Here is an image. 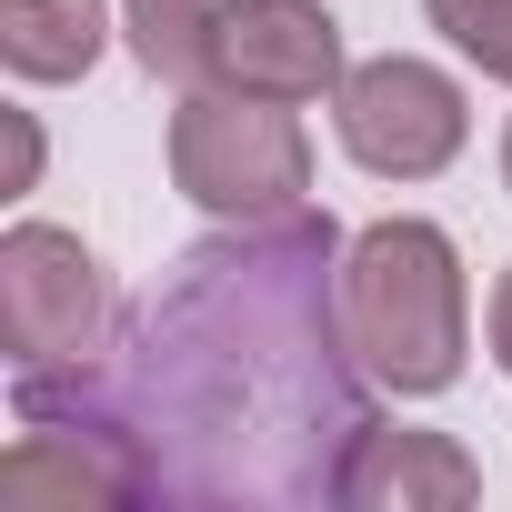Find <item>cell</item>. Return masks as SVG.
Returning <instances> with one entry per match:
<instances>
[{
  "mask_svg": "<svg viewBox=\"0 0 512 512\" xmlns=\"http://www.w3.org/2000/svg\"><path fill=\"white\" fill-rule=\"evenodd\" d=\"M21 422L101 432L141 502L191 512H302L342 502L372 442V372L342 322L332 211L221 221L161 272V292L91 362L11 372Z\"/></svg>",
  "mask_w": 512,
  "mask_h": 512,
  "instance_id": "1",
  "label": "cell"
},
{
  "mask_svg": "<svg viewBox=\"0 0 512 512\" xmlns=\"http://www.w3.org/2000/svg\"><path fill=\"white\" fill-rule=\"evenodd\" d=\"M342 322L352 352L382 392H452L462 382V342H472V302H462V251L442 221L392 211L372 231L342 241Z\"/></svg>",
  "mask_w": 512,
  "mask_h": 512,
  "instance_id": "2",
  "label": "cell"
},
{
  "mask_svg": "<svg viewBox=\"0 0 512 512\" xmlns=\"http://www.w3.org/2000/svg\"><path fill=\"white\" fill-rule=\"evenodd\" d=\"M171 181L211 221H282L312 191V131L292 101H251L211 81L171 111Z\"/></svg>",
  "mask_w": 512,
  "mask_h": 512,
  "instance_id": "3",
  "label": "cell"
},
{
  "mask_svg": "<svg viewBox=\"0 0 512 512\" xmlns=\"http://www.w3.org/2000/svg\"><path fill=\"white\" fill-rule=\"evenodd\" d=\"M111 332H121V302L81 231L21 221L0 241V352H11V372L91 362V352H111Z\"/></svg>",
  "mask_w": 512,
  "mask_h": 512,
  "instance_id": "4",
  "label": "cell"
},
{
  "mask_svg": "<svg viewBox=\"0 0 512 512\" xmlns=\"http://www.w3.org/2000/svg\"><path fill=\"white\" fill-rule=\"evenodd\" d=\"M332 131L342 151L372 171V181H432L462 161L472 141V101L452 71L412 61V51H382V61H352L342 91H332Z\"/></svg>",
  "mask_w": 512,
  "mask_h": 512,
  "instance_id": "5",
  "label": "cell"
},
{
  "mask_svg": "<svg viewBox=\"0 0 512 512\" xmlns=\"http://www.w3.org/2000/svg\"><path fill=\"white\" fill-rule=\"evenodd\" d=\"M342 21L322 0H211V31H201V81L251 91V101H322L342 91Z\"/></svg>",
  "mask_w": 512,
  "mask_h": 512,
  "instance_id": "6",
  "label": "cell"
},
{
  "mask_svg": "<svg viewBox=\"0 0 512 512\" xmlns=\"http://www.w3.org/2000/svg\"><path fill=\"white\" fill-rule=\"evenodd\" d=\"M0 502L11 512H111V502H141V482L101 432L21 422V442L0 452Z\"/></svg>",
  "mask_w": 512,
  "mask_h": 512,
  "instance_id": "7",
  "label": "cell"
},
{
  "mask_svg": "<svg viewBox=\"0 0 512 512\" xmlns=\"http://www.w3.org/2000/svg\"><path fill=\"white\" fill-rule=\"evenodd\" d=\"M472 492H482V462L452 432H392V422H372V442L352 452V482H342L352 512H462Z\"/></svg>",
  "mask_w": 512,
  "mask_h": 512,
  "instance_id": "8",
  "label": "cell"
},
{
  "mask_svg": "<svg viewBox=\"0 0 512 512\" xmlns=\"http://www.w3.org/2000/svg\"><path fill=\"white\" fill-rule=\"evenodd\" d=\"M111 21L101 0H0V61L11 81H81L101 61Z\"/></svg>",
  "mask_w": 512,
  "mask_h": 512,
  "instance_id": "9",
  "label": "cell"
},
{
  "mask_svg": "<svg viewBox=\"0 0 512 512\" xmlns=\"http://www.w3.org/2000/svg\"><path fill=\"white\" fill-rule=\"evenodd\" d=\"M121 31H131V61L151 81H201V31H211V0H111Z\"/></svg>",
  "mask_w": 512,
  "mask_h": 512,
  "instance_id": "10",
  "label": "cell"
},
{
  "mask_svg": "<svg viewBox=\"0 0 512 512\" xmlns=\"http://www.w3.org/2000/svg\"><path fill=\"white\" fill-rule=\"evenodd\" d=\"M422 11L482 81H512V0H422Z\"/></svg>",
  "mask_w": 512,
  "mask_h": 512,
  "instance_id": "11",
  "label": "cell"
},
{
  "mask_svg": "<svg viewBox=\"0 0 512 512\" xmlns=\"http://www.w3.org/2000/svg\"><path fill=\"white\" fill-rule=\"evenodd\" d=\"M31 181H41V121L11 111V191H31Z\"/></svg>",
  "mask_w": 512,
  "mask_h": 512,
  "instance_id": "12",
  "label": "cell"
},
{
  "mask_svg": "<svg viewBox=\"0 0 512 512\" xmlns=\"http://www.w3.org/2000/svg\"><path fill=\"white\" fill-rule=\"evenodd\" d=\"M482 332H492V362L512 372V262H502V282H492V312H482Z\"/></svg>",
  "mask_w": 512,
  "mask_h": 512,
  "instance_id": "13",
  "label": "cell"
},
{
  "mask_svg": "<svg viewBox=\"0 0 512 512\" xmlns=\"http://www.w3.org/2000/svg\"><path fill=\"white\" fill-rule=\"evenodd\" d=\"M502 191H512V131H502Z\"/></svg>",
  "mask_w": 512,
  "mask_h": 512,
  "instance_id": "14",
  "label": "cell"
}]
</instances>
